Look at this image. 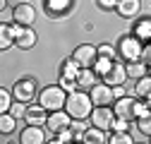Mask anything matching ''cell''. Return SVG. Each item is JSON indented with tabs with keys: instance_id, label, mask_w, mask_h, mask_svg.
Listing matches in <instances>:
<instances>
[{
	"instance_id": "obj_20",
	"label": "cell",
	"mask_w": 151,
	"mask_h": 144,
	"mask_svg": "<svg viewBox=\"0 0 151 144\" xmlns=\"http://www.w3.org/2000/svg\"><path fill=\"white\" fill-rule=\"evenodd\" d=\"M125 65H127L129 79H142L144 75H149V65L144 60H132V63H125Z\"/></svg>"
},
{
	"instance_id": "obj_5",
	"label": "cell",
	"mask_w": 151,
	"mask_h": 144,
	"mask_svg": "<svg viewBox=\"0 0 151 144\" xmlns=\"http://www.w3.org/2000/svg\"><path fill=\"white\" fill-rule=\"evenodd\" d=\"M89 120H91L93 127H101V130L110 132L113 120H115V111H113V106H93V111H91Z\"/></svg>"
},
{
	"instance_id": "obj_26",
	"label": "cell",
	"mask_w": 151,
	"mask_h": 144,
	"mask_svg": "<svg viewBox=\"0 0 151 144\" xmlns=\"http://www.w3.org/2000/svg\"><path fill=\"white\" fill-rule=\"evenodd\" d=\"M113 63H115V58H106V55H99V58H96V63H93V70H96V75H99V77H103L106 72L113 67Z\"/></svg>"
},
{
	"instance_id": "obj_35",
	"label": "cell",
	"mask_w": 151,
	"mask_h": 144,
	"mask_svg": "<svg viewBox=\"0 0 151 144\" xmlns=\"http://www.w3.org/2000/svg\"><path fill=\"white\" fill-rule=\"evenodd\" d=\"M0 22L3 24H10V22H14V7H3V12H0Z\"/></svg>"
},
{
	"instance_id": "obj_25",
	"label": "cell",
	"mask_w": 151,
	"mask_h": 144,
	"mask_svg": "<svg viewBox=\"0 0 151 144\" xmlns=\"http://www.w3.org/2000/svg\"><path fill=\"white\" fill-rule=\"evenodd\" d=\"M149 94H151V75H144L142 79H137L134 96H139V99H146Z\"/></svg>"
},
{
	"instance_id": "obj_31",
	"label": "cell",
	"mask_w": 151,
	"mask_h": 144,
	"mask_svg": "<svg viewBox=\"0 0 151 144\" xmlns=\"http://www.w3.org/2000/svg\"><path fill=\"white\" fill-rule=\"evenodd\" d=\"M27 106H29V103H24V101H17V99H14V103L10 106V111H7V113H12L17 120H24V115H27Z\"/></svg>"
},
{
	"instance_id": "obj_34",
	"label": "cell",
	"mask_w": 151,
	"mask_h": 144,
	"mask_svg": "<svg viewBox=\"0 0 151 144\" xmlns=\"http://www.w3.org/2000/svg\"><path fill=\"white\" fill-rule=\"evenodd\" d=\"M99 55L115 58V55H118V48H115V46H110V43H101V46H99Z\"/></svg>"
},
{
	"instance_id": "obj_36",
	"label": "cell",
	"mask_w": 151,
	"mask_h": 144,
	"mask_svg": "<svg viewBox=\"0 0 151 144\" xmlns=\"http://www.w3.org/2000/svg\"><path fill=\"white\" fill-rule=\"evenodd\" d=\"M96 3H99V7H101L103 12H110V10L118 7V0H96Z\"/></svg>"
},
{
	"instance_id": "obj_23",
	"label": "cell",
	"mask_w": 151,
	"mask_h": 144,
	"mask_svg": "<svg viewBox=\"0 0 151 144\" xmlns=\"http://www.w3.org/2000/svg\"><path fill=\"white\" fill-rule=\"evenodd\" d=\"M17 127V118L12 113H0V135H12Z\"/></svg>"
},
{
	"instance_id": "obj_12",
	"label": "cell",
	"mask_w": 151,
	"mask_h": 144,
	"mask_svg": "<svg viewBox=\"0 0 151 144\" xmlns=\"http://www.w3.org/2000/svg\"><path fill=\"white\" fill-rule=\"evenodd\" d=\"M19 142L22 144H43V142H48V137L43 132V125H27L19 135Z\"/></svg>"
},
{
	"instance_id": "obj_11",
	"label": "cell",
	"mask_w": 151,
	"mask_h": 144,
	"mask_svg": "<svg viewBox=\"0 0 151 144\" xmlns=\"http://www.w3.org/2000/svg\"><path fill=\"white\" fill-rule=\"evenodd\" d=\"M129 79V75H127V65L125 63H113V67L106 72V75H103V82L106 84H110V86H118V84H125Z\"/></svg>"
},
{
	"instance_id": "obj_33",
	"label": "cell",
	"mask_w": 151,
	"mask_h": 144,
	"mask_svg": "<svg viewBox=\"0 0 151 144\" xmlns=\"http://www.w3.org/2000/svg\"><path fill=\"white\" fill-rule=\"evenodd\" d=\"M63 89H65V91L67 94H72V91H77V89H79V84H77V79H72V77H60V82H58Z\"/></svg>"
},
{
	"instance_id": "obj_7",
	"label": "cell",
	"mask_w": 151,
	"mask_h": 144,
	"mask_svg": "<svg viewBox=\"0 0 151 144\" xmlns=\"http://www.w3.org/2000/svg\"><path fill=\"white\" fill-rule=\"evenodd\" d=\"M72 58L77 60L82 67H93V63H96V58H99V48L91 46V43H79L77 48H74Z\"/></svg>"
},
{
	"instance_id": "obj_19",
	"label": "cell",
	"mask_w": 151,
	"mask_h": 144,
	"mask_svg": "<svg viewBox=\"0 0 151 144\" xmlns=\"http://www.w3.org/2000/svg\"><path fill=\"white\" fill-rule=\"evenodd\" d=\"M82 142H84V144H106V142H108V135H106V130H101V127H93V125H89V130L84 132Z\"/></svg>"
},
{
	"instance_id": "obj_29",
	"label": "cell",
	"mask_w": 151,
	"mask_h": 144,
	"mask_svg": "<svg viewBox=\"0 0 151 144\" xmlns=\"http://www.w3.org/2000/svg\"><path fill=\"white\" fill-rule=\"evenodd\" d=\"M137 130L144 135V137H151V111L142 118H137Z\"/></svg>"
},
{
	"instance_id": "obj_37",
	"label": "cell",
	"mask_w": 151,
	"mask_h": 144,
	"mask_svg": "<svg viewBox=\"0 0 151 144\" xmlns=\"http://www.w3.org/2000/svg\"><path fill=\"white\" fill-rule=\"evenodd\" d=\"M113 96H115V99H122V96H127V89H125V84L113 86Z\"/></svg>"
},
{
	"instance_id": "obj_13",
	"label": "cell",
	"mask_w": 151,
	"mask_h": 144,
	"mask_svg": "<svg viewBox=\"0 0 151 144\" xmlns=\"http://www.w3.org/2000/svg\"><path fill=\"white\" fill-rule=\"evenodd\" d=\"M134 99L137 96H122V99H115V103H113V111H115V115L120 118H127V120H134Z\"/></svg>"
},
{
	"instance_id": "obj_15",
	"label": "cell",
	"mask_w": 151,
	"mask_h": 144,
	"mask_svg": "<svg viewBox=\"0 0 151 144\" xmlns=\"http://www.w3.org/2000/svg\"><path fill=\"white\" fill-rule=\"evenodd\" d=\"M36 41H39L36 31H34L31 27H22L19 34H17V39H14V46L22 48V50H31V48L36 46Z\"/></svg>"
},
{
	"instance_id": "obj_28",
	"label": "cell",
	"mask_w": 151,
	"mask_h": 144,
	"mask_svg": "<svg viewBox=\"0 0 151 144\" xmlns=\"http://www.w3.org/2000/svg\"><path fill=\"white\" fill-rule=\"evenodd\" d=\"M12 103H14V94L10 91L7 86H3L0 89V113H7Z\"/></svg>"
},
{
	"instance_id": "obj_6",
	"label": "cell",
	"mask_w": 151,
	"mask_h": 144,
	"mask_svg": "<svg viewBox=\"0 0 151 144\" xmlns=\"http://www.w3.org/2000/svg\"><path fill=\"white\" fill-rule=\"evenodd\" d=\"M89 94H91L93 106H113V103H115V96H113V86L106 84V82H96V84L89 89Z\"/></svg>"
},
{
	"instance_id": "obj_22",
	"label": "cell",
	"mask_w": 151,
	"mask_h": 144,
	"mask_svg": "<svg viewBox=\"0 0 151 144\" xmlns=\"http://www.w3.org/2000/svg\"><path fill=\"white\" fill-rule=\"evenodd\" d=\"M70 130H72V135H74V142H82L84 132L89 130V122H86V118H72V122H70Z\"/></svg>"
},
{
	"instance_id": "obj_32",
	"label": "cell",
	"mask_w": 151,
	"mask_h": 144,
	"mask_svg": "<svg viewBox=\"0 0 151 144\" xmlns=\"http://www.w3.org/2000/svg\"><path fill=\"white\" fill-rule=\"evenodd\" d=\"M129 127H132V120L115 115V120H113V127H110V132H122V130H129Z\"/></svg>"
},
{
	"instance_id": "obj_24",
	"label": "cell",
	"mask_w": 151,
	"mask_h": 144,
	"mask_svg": "<svg viewBox=\"0 0 151 144\" xmlns=\"http://www.w3.org/2000/svg\"><path fill=\"white\" fill-rule=\"evenodd\" d=\"M10 46H14V34L10 29V24L0 27V50H7Z\"/></svg>"
},
{
	"instance_id": "obj_39",
	"label": "cell",
	"mask_w": 151,
	"mask_h": 144,
	"mask_svg": "<svg viewBox=\"0 0 151 144\" xmlns=\"http://www.w3.org/2000/svg\"><path fill=\"white\" fill-rule=\"evenodd\" d=\"M149 142H151V137H149Z\"/></svg>"
},
{
	"instance_id": "obj_21",
	"label": "cell",
	"mask_w": 151,
	"mask_h": 144,
	"mask_svg": "<svg viewBox=\"0 0 151 144\" xmlns=\"http://www.w3.org/2000/svg\"><path fill=\"white\" fill-rule=\"evenodd\" d=\"M79 70H82V65L74 60V58H65L63 65H60V77H72V79H77Z\"/></svg>"
},
{
	"instance_id": "obj_4",
	"label": "cell",
	"mask_w": 151,
	"mask_h": 144,
	"mask_svg": "<svg viewBox=\"0 0 151 144\" xmlns=\"http://www.w3.org/2000/svg\"><path fill=\"white\" fill-rule=\"evenodd\" d=\"M12 94L17 101H24V103H31L36 99V94H39V84H36L34 77H22L19 82H14L12 86Z\"/></svg>"
},
{
	"instance_id": "obj_8",
	"label": "cell",
	"mask_w": 151,
	"mask_h": 144,
	"mask_svg": "<svg viewBox=\"0 0 151 144\" xmlns=\"http://www.w3.org/2000/svg\"><path fill=\"white\" fill-rule=\"evenodd\" d=\"M70 122H72V115L65 111V108H60V111H50L48 113V122H46V127L50 130V135L55 132H63L70 127Z\"/></svg>"
},
{
	"instance_id": "obj_9",
	"label": "cell",
	"mask_w": 151,
	"mask_h": 144,
	"mask_svg": "<svg viewBox=\"0 0 151 144\" xmlns=\"http://www.w3.org/2000/svg\"><path fill=\"white\" fill-rule=\"evenodd\" d=\"M48 108L43 106V103H29L27 106V115H24V120H27V125H46L48 122Z\"/></svg>"
},
{
	"instance_id": "obj_2",
	"label": "cell",
	"mask_w": 151,
	"mask_h": 144,
	"mask_svg": "<svg viewBox=\"0 0 151 144\" xmlns=\"http://www.w3.org/2000/svg\"><path fill=\"white\" fill-rule=\"evenodd\" d=\"M142 53H144V43L137 39L134 34H125V36L118 39V55H120L125 63L142 60Z\"/></svg>"
},
{
	"instance_id": "obj_14",
	"label": "cell",
	"mask_w": 151,
	"mask_h": 144,
	"mask_svg": "<svg viewBox=\"0 0 151 144\" xmlns=\"http://www.w3.org/2000/svg\"><path fill=\"white\" fill-rule=\"evenodd\" d=\"M14 22L17 24H24V27H31L36 22V10L31 3H19L14 7Z\"/></svg>"
},
{
	"instance_id": "obj_38",
	"label": "cell",
	"mask_w": 151,
	"mask_h": 144,
	"mask_svg": "<svg viewBox=\"0 0 151 144\" xmlns=\"http://www.w3.org/2000/svg\"><path fill=\"white\" fill-rule=\"evenodd\" d=\"M144 101H146V103H149V108H151V94H149V96H146Z\"/></svg>"
},
{
	"instance_id": "obj_16",
	"label": "cell",
	"mask_w": 151,
	"mask_h": 144,
	"mask_svg": "<svg viewBox=\"0 0 151 144\" xmlns=\"http://www.w3.org/2000/svg\"><path fill=\"white\" fill-rule=\"evenodd\" d=\"M139 10H142L139 0H118V7H115V12L122 17V19H134V17L139 14Z\"/></svg>"
},
{
	"instance_id": "obj_1",
	"label": "cell",
	"mask_w": 151,
	"mask_h": 144,
	"mask_svg": "<svg viewBox=\"0 0 151 144\" xmlns=\"http://www.w3.org/2000/svg\"><path fill=\"white\" fill-rule=\"evenodd\" d=\"M65 111H67L72 118H89V115H91V111H93L91 94H86V89H77V91L67 94Z\"/></svg>"
},
{
	"instance_id": "obj_10",
	"label": "cell",
	"mask_w": 151,
	"mask_h": 144,
	"mask_svg": "<svg viewBox=\"0 0 151 144\" xmlns=\"http://www.w3.org/2000/svg\"><path fill=\"white\" fill-rule=\"evenodd\" d=\"M48 17H67L74 10V0H43Z\"/></svg>"
},
{
	"instance_id": "obj_18",
	"label": "cell",
	"mask_w": 151,
	"mask_h": 144,
	"mask_svg": "<svg viewBox=\"0 0 151 144\" xmlns=\"http://www.w3.org/2000/svg\"><path fill=\"white\" fill-rule=\"evenodd\" d=\"M96 79H99V75H96V70L93 67H82L79 70V75H77V84H79V89H89L96 84Z\"/></svg>"
},
{
	"instance_id": "obj_17",
	"label": "cell",
	"mask_w": 151,
	"mask_h": 144,
	"mask_svg": "<svg viewBox=\"0 0 151 144\" xmlns=\"http://www.w3.org/2000/svg\"><path fill=\"white\" fill-rule=\"evenodd\" d=\"M132 34H134L142 43H151V17H142V19H137V24L132 27Z\"/></svg>"
},
{
	"instance_id": "obj_30",
	"label": "cell",
	"mask_w": 151,
	"mask_h": 144,
	"mask_svg": "<svg viewBox=\"0 0 151 144\" xmlns=\"http://www.w3.org/2000/svg\"><path fill=\"white\" fill-rule=\"evenodd\" d=\"M48 142H53V144H67V142H74V135H72V130L67 127V130H63V132L50 135V139H48Z\"/></svg>"
},
{
	"instance_id": "obj_3",
	"label": "cell",
	"mask_w": 151,
	"mask_h": 144,
	"mask_svg": "<svg viewBox=\"0 0 151 144\" xmlns=\"http://www.w3.org/2000/svg\"><path fill=\"white\" fill-rule=\"evenodd\" d=\"M65 101H67V91L60 84H50L39 94V103H43L48 111H60V108H65Z\"/></svg>"
},
{
	"instance_id": "obj_27",
	"label": "cell",
	"mask_w": 151,
	"mask_h": 144,
	"mask_svg": "<svg viewBox=\"0 0 151 144\" xmlns=\"http://www.w3.org/2000/svg\"><path fill=\"white\" fill-rule=\"evenodd\" d=\"M134 139H132L129 130H122V132H108V144H132Z\"/></svg>"
}]
</instances>
